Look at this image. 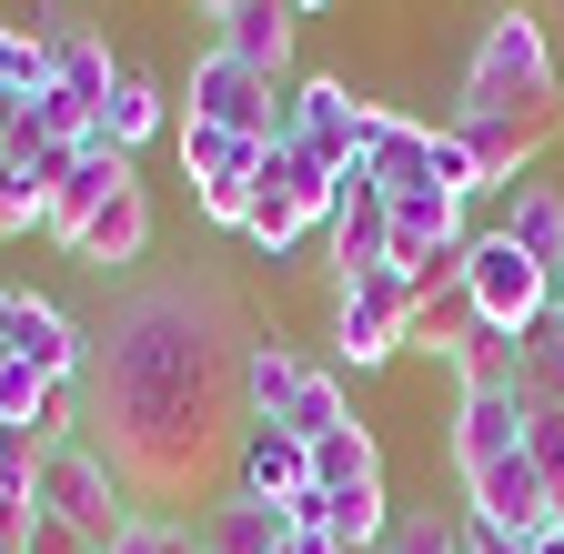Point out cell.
Here are the masks:
<instances>
[{
	"mask_svg": "<svg viewBox=\"0 0 564 554\" xmlns=\"http://www.w3.org/2000/svg\"><path fill=\"white\" fill-rule=\"evenodd\" d=\"M333 182H343V172L303 162L293 142H272V152H262V192H252V222H242V242H252L262 262L303 252V242L333 222Z\"/></svg>",
	"mask_w": 564,
	"mask_h": 554,
	"instance_id": "277c9868",
	"label": "cell"
},
{
	"mask_svg": "<svg viewBox=\"0 0 564 554\" xmlns=\"http://www.w3.org/2000/svg\"><path fill=\"white\" fill-rule=\"evenodd\" d=\"M554 313H564V262H554Z\"/></svg>",
	"mask_w": 564,
	"mask_h": 554,
	"instance_id": "ab89813d",
	"label": "cell"
},
{
	"mask_svg": "<svg viewBox=\"0 0 564 554\" xmlns=\"http://www.w3.org/2000/svg\"><path fill=\"white\" fill-rule=\"evenodd\" d=\"M313 484H323V495H364V484H383V444L364 424H343L333 444H313Z\"/></svg>",
	"mask_w": 564,
	"mask_h": 554,
	"instance_id": "83f0119b",
	"label": "cell"
},
{
	"mask_svg": "<svg viewBox=\"0 0 564 554\" xmlns=\"http://www.w3.org/2000/svg\"><path fill=\"white\" fill-rule=\"evenodd\" d=\"M474 333H484V313H474V293H464V272H454V283H423V293H413V354L454 363Z\"/></svg>",
	"mask_w": 564,
	"mask_h": 554,
	"instance_id": "ffe728a7",
	"label": "cell"
},
{
	"mask_svg": "<svg viewBox=\"0 0 564 554\" xmlns=\"http://www.w3.org/2000/svg\"><path fill=\"white\" fill-rule=\"evenodd\" d=\"M303 373H313V363H303L282 333H252V354H242V413H252V424H282V403H293Z\"/></svg>",
	"mask_w": 564,
	"mask_h": 554,
	"instance_id": "44dd1931",
	"label": "cell"
},
{
	"mask_svg": "<svg viewBox=\"0 0 564 554\" xmlns=\"http://www.w3.org/2000/svg\"><path fill=\"white\" fill-rule=\"evenodd\" d=\"M121 182H141V172H131V152H111V142H82V152H70V172L51 182V202H41V232L70 252V242H82V222L101 213V202H111Z\"/></svg>",
	"mask_w": 564,
	"mask_h": 554,
	"instance_id": "7c38bea8",
	"label": "cell"
},
{
	"mask_svg": "<svg viewBox=\"0 0 564 554\" xmlns=\"http://www.w3.org/2000/svg\"><path fill=\"white\" fill-rule=\"evenodd\" d=\"M464 554H524V534H505V524H474V514H464Z\"/></svg>",
	"mask_w": 564,
	"mask_h": 554,
	"instance_id": "836d02e7",
	"label": "cell"
},
{
	"mask_svg": "<svg viewBox=\"0 0 564 554\" xmlns=\"http://www.w3.org/2000/svg\"><path fill=\"white\" fill-rule=\"evenodd\" d=\"M293 11H323V0H293Z\"/></svg>",
	"mask_w": 564,
	"mask_h": 554,
	"instance_id": "b9f144b4",
	"label": "cell"
},
{
	"mask_svg": "<svg viewBox=\"0 0 564 554\" xmlns=\"http://www.w3.org/2000/svg\"><path fill=\"white\" fill-rule=\"evenodd\" d=\"M333 283H343V272H373L383 252H393V192L364 172V162H352L343 182H333Z\"/></svg>",
	"mask_w": 564,
	"mask_h": 554,
	"instance_id": "8fae6325",
	"label": "cell"
},
{
	"mask_svg": "<svg viewBox=\"0 0 564 554\" xmlns=\"http://www.w3.org/2000/svg\"><path fill=\"white\" fill-rule=\"evenodd\" d=\"M111 554H202V524H162V514H141Z\"/></svg>",
	"mask_w": 564,
	"mask_h": 554,
	"instance_id": "4dcf8cb0",
	"label": "cell"
},
{
	"mask_svg": "<svg viewBox=\"0 0 564 554\" xmlns=\"http://www.w3.org/2000/svg\"><path fill=\"white\" fill-rule=\"evenodd\" d=\"M11 131H21V91H0V152H11Z\"/></svg>",
	"mask_w": 564,
	"mask_h": 554,
	"instance_id": "8d00e7d4",
	"label": "cell"
},
{
	"mask_svg": "<svg viewBox=\"0 0 564 554\" xmlns=\"http://www.w3.org/2000/svg\"><path fill=\"white\" fill-rule=\"evenodd\" d=\"M464 293H474V313H484L494 333H534V323L554 313V272H544L514 232H474V242H464Z\"/></svg>",
	"mask_w": 564,
	"mask_h": 554,
	"instance_id": "52a82bcc",
	"label": "cell"
},
{
	"mask_svg": "<svg viewBox=\"0 0 564 554\" xmlns=\"http://www.w3.org/2000/svg\"><path fill=\"white\" fill-rule=\"evenodd\" d=\"M364 121H373V101L352 91V82H333V72L293 82V152H303V162L352 172V162H364Z\"/></svg>",
	"mask_w": 564,
	"mask_h": 554,
	"instance_id": "30bf717a",
	"label": "cell"
},
{
	"mask_svg": "<svg viewBox=\"0 0 564 554\" xmlns=\"http://www.w3.org/2000/svg\"><path fill=\"white\" fill-rule=\"evenodd\" d=\"M383 534H393L383 484H364V495H323V544L333 554H383Z\"/></svg>",
	"mask_w": 564,
	"mask_h": 554,
	"instance_id": "603a6c76",
	"label": "cell"
},
{
	"mask_svg": "<svg viewBox=\"0 0 564 554\" xmlns=\"http://www.w3.org/2000/svg\"><path fill=\"white\" fill-rule=\"evenodd\" d=\"M232 495H252V504H303V495H313V444L282 434V424H242Z\"/></svg>",
	"mask_w": 564,
	"mask_h": 554,
	"instance_id": "4fadbf2b",
	"label": "cell"
},
{
	"mask_svg": "<svg viewBox=\"0 0 564 554\" xmlns=\"http://www.w3.org/2000/svg\"><path fill=\"white\" fill-rule=\"evenodd\" d=\"M141 252H152V192L141 182H121L101 213L82 222V242H70V262H91V272H131Z\"/></svg>",
	"mask_w": 564,
	"mask_h": 554,
	"instance_id": "2e32d148",
	"label": "cell"
},
{
	"mask_svg": "<svg viewBox=\"0 0 564 554\" xmlns=\"http://www.w3.org/2000/svg\"><path fill=\"white\" fill-rule=\"evenodd\" d=\"M0 363H11V293H0Z\"/></svg>",
	"mask_w": 564,
	"mask_h": 554,
	"instance_id": "f35d334b",
	"label": "cell"
},
{
	"mask_svg": "<svg viewBox=\"0 0 564 554\" xmlns=\"http://www.w3.org/2000/svg\"><path fill=\"white\" fill-rule=\"evenodd\" d=\"M31 222H41V182H31L21 162H0V242L31 232Z\"/></svg>",
	"mask_w": 564,
	"mask_h": 554,
	"instance_id": "1f68e13d",
	"label": "cell"
},
{
	"mask_svg": "<svg viewBox=\"0 0 564 554\" xmlns=\"http://www.w3.org/2000/svg\"><path fill=\"white\" fill-rule=\"evenodd\" d=\"M51 91H61L70 111H91V131H101V111H111V91H121L111 41H101V31H51Z\"/></svg>",
	"mask_w": 564,
	"mask_h": 554,
	"instance_id": "e0dca14e",
	"label": "cell"
},
{
	"mask_svg": "<svg viewBox=\"0 0 564 554\" xmlns=\"http://www.w3.org/2000/svg\"><path fill=\"white\" fill-rule=\"evenodd\" d=\"M192 11H202V21H232V11H242V0H192Z\"/></svg>",
	"mask_w": 564,
	"mask_h": 554,
	"instance_id": "74e56055",
	"label": "cell"
},
{
	"mask_svg": "<svg viewBox=\"0 0 564 554\" xmlns=\"http://www.w3.org/2000/svg\"><path fill=\"white\" fill-rule=\"evenodd\" d=\"M293 0H242V11L223 21V51L242 61V72H262L272 91H282V72H293Z\"/></svg>",
	"mask_w": 564,
	"mask_h": 554,
	"instance_id": "ac0fdd59",
	"label": "cell"
},
{
	"mask_svg": "<svg viewBox=\"0 0 564 554\" xmlns=\"http://www.w3.org/2000/svg\"><path fill=\"white\" fill-rule=\"evenodd\" d=\"M444 131L464 142V162H474L484 192H514V172L544 162V142L564 131V91H534L524 111H444Z\"/></svg>",
	"mask_w": 564,
	"mask_h": 554,
	"instance_id": "ba28073f",
	"label": "cell"
},
{
	"mask_svg": "<svg viewBox=\"0 0 564 554\" xmlns=\"http://www.w3.org/2000/svg\"><path fill=\"white\" fill-rule=\"evenodd\" d=\"M514 393H524V413H564V313H544V323L524 333V373H514Z\"/></svg>",
	"mask_w": 564,
	"mask_h": 554,
	"instance_id": "4316f807",
	"label": "cell"
},
{
	"mask_svg": "<svg viewBox=\"0 0 564 554\" xmlns=\"http://www.w3.org/2000/svg\"><path fill=\"white\" fill-rule=\"evenodd\" d=\"M554 524H564V484H554Z\"/></svg>",
	"mask_w": 564,
	"mask_h": 554,
	"instance_id": "60d3db41",
	"label": "cell"
},
{
	"mask_svg": "<svg viewBox=\"0 0 564 554\" xmlns=\"http://www.w3.org/2000/svg\"><path fill=\"white\" fill-rule=\"evenodd\" d=\"M11 354H21L31 373H51V383H82V363H91V333L70 323L51 293H11Z\"/></svg>",
	"mask_w": 564,
	"mask_h": 554,
	"instance_id": "5bb4252c",
	"label": "cell"
},
{
	"mask_svg": "<svg viewBox=\"0 0 564 554\" xmlns=\"http://www.w3.org/2000/svg\"><path fill=\"white\" fill-rule=\"evenodd\" d=\"M202 554H293V504L223 495V504L202 514Z\"/></svg>",
	"mask_w": 564,
	"mask_h": 554,
	"instance_id": "d6986e66",
	"label": "cell"
},
{
	"mask_svg": "<svg viewBox=\"0 0 564 554\" xmlns=\"http://www.w3.org/2000/svg\"><path fill=\"white\" fill-rule=\"evenodd\" d=\"M242 354L252 323L212 272L141 283L91 323L82 444L131 484V504H202L242 454Z\"/></svg>",
	"mask_w": 564,
	"mask_h": 554,
	"instance_id": "6da1fadb",
	"label": "cell"
},
{
	"mask_svg": "<svg viewBox=\"0 0 564 554\" xmlns=\"http://www.w3.org/2000/svg\"><path fill=\"white\" fill-rule=\"evenodd\" d=\"M494 232H514V242L554 272V262H564V192H554V182H524V192H514V213L494 222Z\"/></svg>",
	"mask_w": 564,
	"mask_h": 554,
	"instance_id": "484cf974",
	"label": "cell"
},
{
	"mask_svg": "<svg viewBox=\"0 0 564 554\" xmlns=\"http://www.w3.org/2000/svg\"><path fill=\"white\" fill-rule=\"evenodd\" d=\"M182 121H212V131H242V142H293V91H272L262 72H242V61L212 41L192 61V91H182Z\"/></svg>",
	"mask_w": 564,
	"mask_h": 554,
	"instance_id": "8992f818",
	"label": "cell"
},
{
	"mask_svg": "<svg viewBox=\"0 0 564 554\" xmlns=\"http://www.w3.org/2000/svg\"><path fill=\"white\" fill-rule=\"evenodd\" d=\"M524 554H564V524H534V534H524Z\"/></svg>",
	"mask_w": 564,
	"mask_h": 554,
	"instance_id": "d590c367",
	"label": "cell"
},
{
	"mask_svg": "<svg viewBox=\"0 0 564 554\" xmlns=\"http://www.w3.org/2000/svg\"><path fill=\"white\" fill-rule=\"evenodd\" d=\"M383 554H464V514H393Z\"/></svg>",
	"mask_w": 564,
	"mask_h": 554,
	"instance_id": "f546056e",
	"label": "cell"
},
{
	"mask_svg": "<svg viewBox=\"0 0 564 554\" xmlns=\"http://www.w3.org/2000/svg\"><path fill=\"white\" fill-rule=\"evenodd\" d=\"M454 474H484L524 444V393H454Z\"/></svg>",
	"mask_w": 564,
	"mask_h": 554,
	"instance_id": "9a60e30c",
	"label": "cell"
},
{
	"mask_svg": "<svg viewBox=\"0 0 564 554\" xmlns=\"http://www.w3.org/2000/svg\"><path fill=\"white\" fill-rule=\"evenodd\" d=\"M182 172H192V202L212 232H242L252 222V192H262V142H242V131H212V121H182Z\"/></svg>",
	"mask_w": 564,
	"mask_h": 554,
	"instance_id": "9c48e42d",
	"label": "cell"
},
{
	"mask_svg": "<svg viewBox=\"0 0 564 554\" xmlns=\"http://www.w3.org/2000/svg\"><path fill=\"white\" fill-rule=\"evenodd\" d=\"M31 514L41 504H0V554H31Z\"/></svg>",
	"mask_w": 564,
	"mask_h": 554,
	"instance_id": "e575fe53",
	"label": "cell"
},
{
	"mask_svg": "<svg viewBox=\"0 0 564 554\" xmlns=\"http://www.w3.org/2000/svg\"><path fill=\"white\" fill-rule=\"evenodd\" d=\"M31 504H41V514H61L70 534H91V554H111V544L141 524V514H131V484H121V474H111L82 434H61V444H51L41 495H31Z\"/></svg>",
	"mask_w": 564,
	"mask_h": 554,
	"instance_id": "5b68a950",
	"label": "cell"
},
{
	"mask_svg": "<svg viewBox=\"0 0 564 554\" xmlns=\"http://www.w3.org/2000/svg\"><path fill=\"white\" fill-rule=\"evenodd\" d=\"M534 91H554V41H544V21L514 0V11H494L474 31V51H464V101L454 111H524Z\"/></svg>",
	"mask_w": 564,
	"mask_h": 554,
	"instance_id": "7a4b0ae2",
	"label": "cell"
},
{
	"mask_svg": "<svg viewBox=\"0 0 564 554\" xmlns=\"http://www.w3.org/2000/svg\"><path fill=\"white\" fill-rule=\"evenodd\" d=\"M352 424V393H343V363H313L293 383V403H282V434H303V444H333Z\"/></svg>",
	"mask_w": 564,
	"mask_h": 554,
	"instance_id": "7402d4cb",
	"label": "cell"
},
{
	"mask_svg": "<svg viewBox=\"0 0 564 554\" xmlns=\"http://www.w3.org/2000/svg\"><path fill=\"white\" fill-rule=\"evenodd\" d=\"M162 121H172L162 82H141V72H121V91H111V111H101V131H91V142H111V152H141V142H152Z\"/></svg>",
	"mask_w": 564,
	"mask_h": 554,
	"instance_id": "cb8c5ba5",
	"label": "cell"
},
{
	"mask_svg": "<svg viewBox=\"0 0 564 554\" xmlns=\"http://www.w3.org/2000/svg\"><path fill=\"white\" fill-rule=\"evenodd\" d=\"M31 21H0V91H21V101L51 91V31H31Z\"/></svg>",
	"mask_w": 564,
	"mask_h": 554,
	"instance_id": "f1b7e54d",
	"label": "cell"
},
{
	"mask_svg": "<svg viewBox=\"0 0 564 554\" xmlns=\"http://www.w3.org/2000/svg\"><path fill=\"white\" fill-rule=\"evenodd\" d=\"M444 373H454V393H514V373H524V333H494V323H484Z\"/></svg>",
	"mask_w": 564,
	"mask_h": 554,
	"instance_id": "d4e9b609",
	"label": "cell"
},
{
	"mask_svg": "<svg viewBox=\"0 0 564 554\" xmlns=\"http://www.w3.org/2000/svg\"><path fill=\"white\" fill-rule=\"evenodd\" d=\"M393 354H413V283H403L393 262L343 272V283H333V363L343 373H373Z\"/></svg>",
	"mask_w": 564,
	"mask_h": 554,
	"instance_id": "3957f363",
	"label": "cell"
},
{
	"mask_svg": "<svg viewBox=\"0 0 564 554\" xmlns=\"http://www.w3.org/2000/svg\"><path fill=\"white\" fill-rule=\"evenodd\" d=\"M31 554H91V534H70L61 514H31Z\"/></svg>",
	"mask_w": 564,
	"mask_h": 554,
	"instance_id": "d6a6232c",
	"label": "cell"
}]
</instances>
